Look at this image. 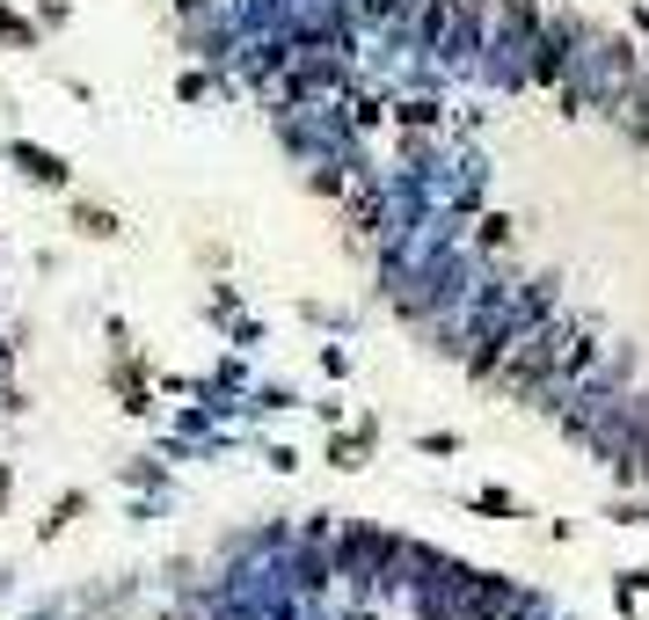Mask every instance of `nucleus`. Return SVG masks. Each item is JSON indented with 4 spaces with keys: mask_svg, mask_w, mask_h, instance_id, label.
Instances as JSON below:
<instances>
[{
    "mask_svg": "<svg viewBox=\"0 0 649 620\" xmlns=\"http://www.w3.org/2000/svg\"><path fill=\"white\" fill-rule=\"evenodd\" d=\"M423 37H431V44H453V0H431V22H423Z\"/></svg>",
    "mask_w": 649,
    "mask_h": 620,
    "instance_id": "nucleus-1",
    "label": "nucleus"
},
{
    "mask_svg": "<svg viewBox=\"0 0 649 620\" xmlns=\"http://www.w3.org/2000/svg\"><path fill=\"white\" fill-rule=\"evenodd\" d=\"M73 227L89 234V241H110V234H117V219H110V213H95V205H81V213H73Z\"/></svg>",
    "mask_w": 649,
    "mask_h": 620,
    "instance_id": "nucleus-2",
    "label": "nucleus"
},
{
    "mask_svg": "<svg viewBox=\"0 0 649 620\" xmlns=\"http://www.w3.org/2000/svg\"><path fill=\"white\" fill-rule=\"evenodd\" d=\"M22 161H30V176H44V183H66V168H59L52 154H37V146H22Z\"/></svg>",
    "mask_w": 649,
    "mask_h": 620,
    "instance_id": "nucleus-3",
    "label": "nucleus"
}]
</instances>
